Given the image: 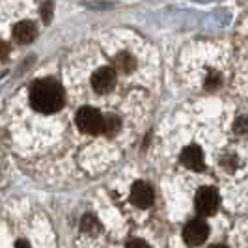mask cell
I'll list each match as a JSON object with an SVG mask.
<instances>
[{
	"label": "cell",
	"instance_id": "cell-1",
	"mask_svg": "<svg viewBox=\"0 0 248 248\" xmlns=\"http://www.w3.org/2000/svg\"><path fill=\"white\" fill-rule=\"evenodd\" d=\"M30 103L37 112H43V114H52V112L60 110L63 105L62 86L50 78L39 80L30 92Z\"/></svg>",
	"mask_w": 248,
	"mask_h": 248
},
{
	"label": "cell",
	"instance_id": "cell-2",
	"mask_svg": "<svg viewBox=\"0 0 248 248\" xmlns=\"http://www.w3.org/2000/svg\"><path fill=\"white\" fill-rule=\"evenodd\" d=\"M103 122H105V116H101V112L92 108V107H84L77 114L78 129L82 133H88V135H99V133H103Z\"/></svg>",
	"mask_w": 248,
	"mask_h": 248
},
{
	"label": "cell",
	"instance_id": "cell-7",
	"mask_svg": "<svg viewBox=\"0 0 248 248\" xmlns=\"http://www.w3.org/2000/svg\"><path fill=\"white\" fill-rule=\"evenodd\" d=\"M181 161L185 166H188L190 170L194 172H202L205 168V162H203V153L198 146H188V148L183 149L181 153Z\"/></svg>",
	"mask_w": 248,
	"mask_h": 248
},
{
	"label": "cell",
	"instance_id": "cell-12",
	"mask_svg": "<svg viewBox=\"0 0 248 248\" xmlns=\"http://www.w3.org/2000/svg\"><path fill=\"white\" fill-rule=\"evenodd\" d=\"M41 15H43V19H45V21L49 23V21H50V15H52V4H50V2H47V4H45V6L41 8Z\"/></svg>",
	"mask_w": 248,
	"mask_h": 248
},
{
	"label": "cell",
	"instance_id": "cell-15",
	"mask_svg": "<svg viewBox=\"0 0 248 248\" xmlns=\"http://www.w3.org/2000/svg\"><path fill=\"white\" fill-rule=\"evenodd\" d=\"M8 54H10V49H8V45L0 43V60H4V58H6Z\"/></svg>",
	"mask_w": 248,
	"mask_h": 248
},
{
	"label": "cell",
	"instance_id": "cell-10",
	"mask_svg": "<svg viewBox=\"0 0 248 248\" xmlns=\"http://www.w3.org/2000/svg\"><path fill=\"white\" fill-rule=\"evenodd\" d=\"M80 228H82V232H86V233H97L101 230V224L93 215H86V217L82 218Z\"/></svg>",
	"mask_w": 248,
	"mask_h": 248
},
{
	"label": "cell",
	"instance_id": "cell-16",
	"mask_svg": "<svg viewBox=\"0 0 248 248\" xmlns=\"http://www.w3.org/2000/svg\"><path fill=\"white\" fill-rule=\"evenodd\" d=\"M15 248H30V247H28V245H26V243H23V241H19V243H17V245H15Z\"/></svg>",
	"mask_w": 248,
	"mask_h": 248
},
{
	"label": "cell",
	"instance_id": "cell-14",
	"mask_svg": "<svg viewBox=\"0 0 248 248\" xmlns=\"http://www.w3.org/2000/svg\"><path fill=\"white\" fill-rule=\"evenodd\" d=\"M235 133H247V120L245 118H241L239 122H237V125H235Z\"/></svg>",
	"mask_w": 248,
	"mask_h": 248
},
{
	"label": "cell",
	"instance_id": "cell-6",
	"mask_svg": "<svg viewBox=\"0 0 248 248\" xmlns=\"http://www.w3.org/2000/svg\"><path fill=\"white\" fill-rule=\"evenodd\" d=\"M92 86L93 90H97L101 93L110 92L112 88L116 86V71L110 67H103L97 73L92 77Z\"/></svg>",
	"mask_w": 248,
	"mask_h": 248
},
{
	"label": "cell",
	"instance_id": "cell-11",
	"mask_svg": "<svg viewBox=\"0 0 248 248\" xmlns=\"http://www.w3.org/2000/svg\"><path fill=\"white\" fill-rule=\"evenodd\" d=\"M118 131H120V120H118L116 116H107L105 122H103V133L112 137V135H116Z\"/></svg>",
	"mask_w": 248,
	"mask_h": 248
},
{
	"label": "cell",
	"instance_id": "cell-4",
	"mask_svg": "<svg viewBox=\"0 0 248 248\" xmlns=\"http://www.w3.org/2000/svg\"><path fill=\"white\" fill-rule=\"evenodd\" d=\"M218 207V194L215 188L203 186L196 194V209L200 215H213Z\"/></svg>",
	"mask_w": 248,
	"mask_h": 248
},
{
	"label": "cell",
	"instance_id": "cell-8",
	"mask_svg": "<svg viewBox=\"0 0 248 248\" xmlns=\"http://www.w3.org/2000/svg\"><path fill=\"white\" fill-rule=\"evenodd\" d=\"M13 37H15L17 43L26 45V43L34 41V37H36V26L32 25V23H19V25L15 26V30H13Z\"/></svg>",
	"mask_w": 248,
	"mask_h": 248
},
{
	"label": "cell",
	"instance_id": "cell-13",
	"mask_svg": "<svg viewBox=\"0 0 248 248\" xmlns=\"http://www.w3.org/2000/svg\"><path fill=\"white\" fill-rule=\"evenodd\" d=\"M127 248H149V247L144 241H140V239H133V241L127 243Z\"/></svg>",
	"mask_w": 248,
	"mask_h": 248
},
{
	"label": "cell",
	"instance_id": "cell-5",
	"mask_svg": "<svg viewBox=\"0 0 248 248\" xmlns=\"http://www.w3.org/2000/svg\"><path fill=\"white\" fill-rule=\"evenodd\" d=\"M131 202L138 207H149L153 203V188L144 181H137L131 186Z\"/></svg>",
	"mask_w": 248,
	"mask_h": 248
},
{
	"label": "cell",
	"instance_id": "cell-9",
	"mask_svg": "<svg viewBox=\"0 0 248 248\" xmlns=\"http://www.w3.org/2000/svg\"><path fill=\"white\" fill-rule=\"evenodd\" d=\"M116 69L118 71H122V73H129V71H133L135 69V60H133V56L131 54H120L118 58H116Z\"/></svg>",
	"mask_w": 248,
	"mask_h": 248
},
{
	"label": "cell",
	"instance_id": "cell-17",
	"mask_svg": "<svg viewBox=\"0 0 248 248\" xmlns=\"http://www.w3.org/2000/svg\"><path fill=\"white\" fill-rule=\"evenodd\" d=\"M213 248H228V247H224V245H217V247H213Z\"/></svg>",
	"mask_w": 248,
	"mask_h": 248
},
{
	"label": "cell",
	"instance_id": "cell-3",
	"mask_svg": "<svg viewBox=\"0 0 248 248\" xmlns=\"http://www.w3.org/2000/svg\"><path fill=\"white\" fill-rule=\"evenodd\" d=\"M183 237L185 243L190 247H200L205 243V239L209 237V226L203 222L202 218H194L185 226L183 230Z\"/></svg>",
	"mask_w": 248,
	"mask_h": 248
}]
</instances>
